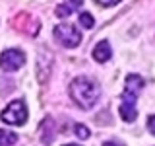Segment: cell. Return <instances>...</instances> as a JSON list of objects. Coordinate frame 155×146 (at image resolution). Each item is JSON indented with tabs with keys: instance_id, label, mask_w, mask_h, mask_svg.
Masks as SVG:
<instances>
[{
	"instance_id": "obj_1",
	"label": "cell",
	"mask_w": 155,
	"mask_h": 146,
	"mask_svg": "<svg viewBox=\"0 0 155 146\" xmlns=\"http://www.w3.org/2000/svg\"><path fill=\"white\" fill-rule=\"evenodd\" d=\"M101 96V90L97 86V82H93L87 76H78L72 80L70 84V97L76 101L81 109H91L97 99Z\"/></svg>"
},
{
	"instance_id": "obj_2",
	"label": "cell",
	"mask_w": 155,
	"mask_h": 146,
	"mask_svg": "<svg viewBox=\"0 0 155 146\" xmlns=\"http://www.w3.org/2000/svg\"><path fill=\"white\" fill-rule=\"evenodd\" d=\"M0 119L6 125H14V127H21L27 121V107L21 99L10 101L6 105V109H2L0 113Z\"/></svg>"
},
{
	"instance_id": "obj_3",
	"label": "cell",
	"mask_w": 155,
	"mask_h": 146,
	"mask_svg": "<svg viewBox=\"0 0 155 146\" xmlns=\"http://www.w3.org/2000/svg\"><path fill=\"white\" fill-rule=\"evenodd\" d=\"M54 39L58 43H62L64 47H78L81 41V33L78 31L74 26H68V23H62V26L54 27Z\"/></svg>"
},
{
	"instance_id": "obj_4",
	"label": "cell",
	"mask_w": 155,
	"mask_h": 146,
	"mask_svg": "<svg viewBox=\"0 0 155 146\" xmlns=\"http://www.w3.org/2000/svg\"><path fill=\"white\" fill-rule=\"evenodd\" d=\"M23 62H25V55L19 49H6L0 55V68L4 72H16L18 68L23 66Z\"/></svg>"
},
{
	"instance_id": "obj_5",
	"label": "cell",
	"mask_w": 155,
	"mask_h": 146,
	"mask_svg": "<svg viewBox=\"0 0 155 146\" xmlns=\"http://www.w3.org/2000/svg\"><path fill=\"white\" fill-rule=\"evenodd\" d=\"M143 88V78L138 76V74H128L126 76V82H124V92H130V94H136L138 96Z\"/></svg>"
},
{
	"instance_id": "obj_6",
	"label": "cell",
	"mask_w": 155,
	"mask_h": 146,
	"mask_svg": "<svg viewBox=\"0 0 155 146\" xmlns=\"http://www.w3.org/2000/svg\"><path fill=\"white\" fill-rule=\"evenodd\" d=\"M110 55H113V51H110V45L109 41H101L97 43L95 49H93V58L97 62H107L110 58Z\"/></svg>"
},
{
	"instance_id": "obj_7",
	"label": "cell",
	"mask_w": 155,
	"mask_h": 146,
	"mask_svg": "<svg viewBox=\"0 0 155 146\" xmlns=\"http://www.w3.org/2000/svg\"><path fill=\"white\" fill-rule=\"evenodd\" d=\"M120 117H122V121L126 123H132L136 121V117H138V111H136V103H130V101H120Z\"/></svg>"
},
{
	"instance_id": "obj_8",
	"label": "cell",
	"mask_w": 155,
	"mask_h": 146,
	"mask_svg": "<svg viewBox=\"0 0 155 146\" xmlns=\"http://www.w3.org/2000/svg\"><path fill=\"white\" fill-rule=\"evenodd\" d=\"M18 142V134L12 130H4L0 129V146H12Z\"/></svg>"
},
{
	"instance_id": "obj_9",
	"label": "cell",
	"mask_w": 155,
	"mask_h": 146,
	"mask_svg": "<svg viewBox=\"0 0 155 146\" xmlns=\"http://www.w3.org/2000/svg\"><path fill=\"white\" fill-rule=\"evenodd\" d=\"M80 23H81L85 29H91V27L95 26V18L91 16L89 12H81V14H80Z\"/></svg>"
},
{
	"instance_id": "obj_10",
	"label": "cell",
	"mask_w": 155,
	"mask_h": 146,
	"mask_svg": "<svg viewBox=\"0 0 155 146\" xmlns=\"http://www.w3.org/2000/svg\"><path fill=\"white\" fill-rule=\"evenodd\" d=\"M74 133H76V136H78V138H81V140H87V138H89V129H87V127L85 125H81V123H78L76 127H74Z\"/></svg>"
},
{
	"instance_id": "obj_11",
	"label": "cell",
	"mask_w": 155,
	"mask_h": 146,
	"mask_svg": "<svg viewBox=\"0 0 155 146\" xmlns=\"http://www.w3.org/2000/svg\"><path fill=\"white\" fill-rule=\"evenodd\" d=\"M54 12H56V16H58V18H68V16L72 14V10L68 8V6H64V4H60V6H56Z\"/></svg>"
},
{
	"instance_id": "obj_12",
	"label": "cell",
	"mask_w": 155,
	"mask_h": 146,
	"mask_svg": "<svg viewBox=\"0 0 155 146\" xmlns=\"http://www.w3.org/2000/svg\"><path fill=\"white\" fill-rule=\"evenodd\" d=\"M48 123H51V117H47V119H45V123H43V125H45V127H48ZM43 136H45V138H43V142H45V144H51V142H52V133H51V130H47V133L43 134Z\"/></svg>"
},
{
	"instance_id": "obj_13",
	"label": "cell",
	"mask_w": 155,
	"mask_h": 146,
	"mask_svg": "<svg viewBox=\"0 0 155 146\" xmlns=\"http://www.w3.org/2000/svg\"><path fill=\"white\" fill-rule=\"evenodd\" d=\"M147 129H149V133L155 136V115L147 117Z\"/></svg>"
},
{
	"instance_id": "obj_14",
	"label": "cell",
	"mask_w": 155,
	"mask_h": 146,
	"mask_svg": "<svg viewBox=\"0 0 155 146\" xmlns=\"http://www.w3.org/2000/svg\"><path fill=\"white\" fill-rule=\"evenodd\" d=\"M99 6H114V4H118L120 0H95Z\"/></svg>"
},
{
	"instance_id": "obj_15",
	"label": "cell",
	"mask_w": 155,
	"mask_h": 146,
	"mask_svg": "<svg viewBox=\"0 0 155 146\" xmlns=\"http://www.w3.org/2000/svg\"><path fill=\"white\" fill-rule=\"evenodd\" d=\"M81 2H84V0H68V8H70V10H76V8L81 6Z\"/></svg>"
},
{
	"instance_id": "obj_16",
	"label": "cell",
	"mask_w": 155,
	"mask_h": 146,
	"mask_svg": "<svg viewBox=\"0 0 155 146\" xmlns=\"http://www.w3.org/2000/svg\"><path fill=\"white\" fill-rule=\"evenodd\" d=\"M101 146H124V144H120V142H116V140H109V142H103Z\"/></svg>"
},
{
	"instance_id": "obj_17",
	"label": "cell",
	"mask_w": 155,
	"mask_h": 146,
	"mask_svg": "<svg viewBox=\"0 0 155 146\" xmlns=\"http://www.w3.org/2000/svg\"><path fill=\"white\" fill-rule=\"evenodd\" d=\"M64 146H80V144H64Z\"/></svg>"
}]
</instances>
